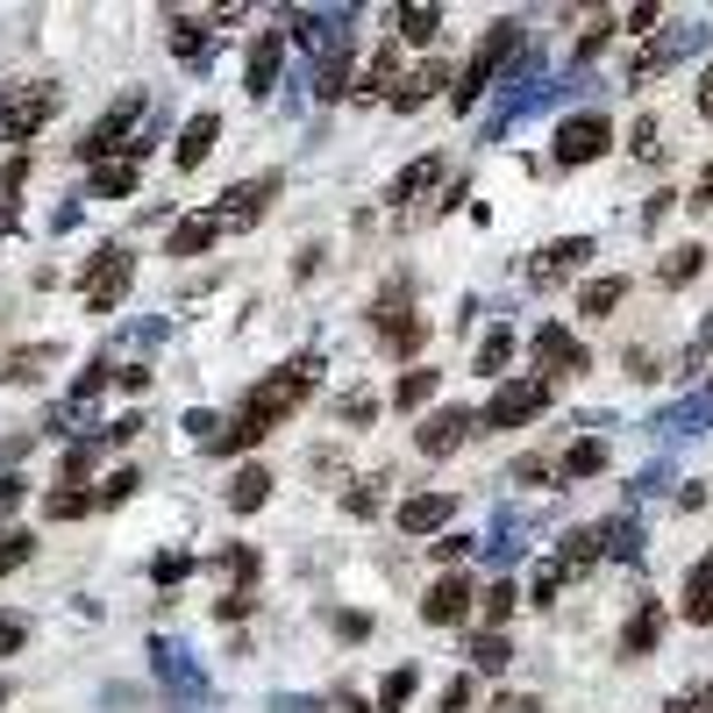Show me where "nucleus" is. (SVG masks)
<instances>
[{
    "label": "nucleus",
    "instance_id": "a878e982",
    "mask_svg": "<svg viewBox=\"0 0 713 713\" xmlns=\"http://www.w3.org/2000/svg\"><path fill=\"white\" fill-rule=\"evenodd\" d=\"M593 564H599V528H571L564 550H557V571L571 579V571H593Z\"/></svg>",
    "mask_w": 713,
    "mask_h": 713
},
{
    "label": "nucleus",
    "instance_id": "473e14b6",
    "mask_svg": "<svg viewBox=\"0 0 713 713\" xmlns=\"http://www.w3.org/2000/svg\"><path fill=\"white\" fill-rule=\"evenodd\" d=\"M414 685H421V671H414V663L386 671V685H378V713H400L407 700H414Z\"/></svg>",
    "mask_w": 713,
    "mask_h": 713
},
{
    "label": "nucleus",
    "instance_id": "8fccbe9b",
    "mask_svg": "<svg viewBox=\"0 0 713 713\" xmlns=\"http://www.w3.org/2000/svg\"><path fill=\"white\" fill-rule=\"evenodd\" d=\"M472 700H478L472 678H450V685H443V713H472Z\"/></svg>",
    "mask_w": 713,
    "mask_h": 713
},
{
    "label": "nucleus",
    "instance_id": "864d4df0",
    "mask_svg": "<svg viewBox=\"0 0 713 713\" xmlns=\"http://www.w3.org/2000/svg\"><path fill=\"white\" fill-rule=\"evenodd\" d=\"M435 557H443V564H464V557H472V536H443V542H435Z\"/></svg>",
    "mask_w": 713,
    "mask_h": 713
},
{
    "label": "nucleus",
    "instance_id": "e433bc0d",
    "mask_svg": "<svg viewBox=\"0 0 713 713\" xmlns=\"http://www.w3.org/2000/svg\"><path fill=\"white\" fill-rule=\"evenodd\" d=\"M86 507H94V493H79V485H51V499H43V514H51V521H79Z\"/></svg>",
    "mask_w": 713,
    "mask_h": 713
},
{
    "label": "nucleus",
    "instance_id": "680f3d73",
    "mask_svg": "<svg viewBox=\"0 0 713 713\" xmlns=\"http://www.w3.org/2000/svg\"><path fill=\"white\" fill-rule=\"evenodd\" d=\"M700 115L713 121V65H706V79H700Z\"/></svg>",
    "mask_w": 713,
    "mask_h": 713
},
{
    "label": "nucleus",
    "instance_id": "f704fd0d",
    "mask_svg": "<svg viewBox=\"0 0 713 713\" xmlns=\"http://www.w3.org/2000/svg\"><path fill=\"white\" fill-rule=\"evenodd\" d=\"M620 300H628V279H593V285L579 293V314H614Z\"/></svg>",
    "mask_w": 713,
    "mask_h": 713
},
{
    "label": "nucleus",
    "instance_id": "20e7f679",
    "mask_svg": "<svg viewBox=\"0 0 713 713\" xmlns=\"http://www.w3.org/2000/svg\"><path fill=\"white\" fill-rule=\"evenodd\" d=\"M542 407H550V378H507V386L485 400L478 429H521V421H536Z\"/></svg>",
    "mask_w": 713,
    "mask_h": 713
},
{
    "label": "nucleus",
    "instance_id": "e2e57ef3",
    "mask_svg": "<svg viewBox=\"0 0 713 713\" xmlns=\"http://www.w3.org/2000/svg\"><path fill=\"white\" fill-rule=\"evenodd\" d=\"M499 713H542L536 700H528V692H521V700H499Z\"/></svg>",
    "mask_w": 713,
    "mask_h": 713
},
{
    "label": "nucleus",
    "instance_id": "cd10ccee",
    "mask_svg": "<svg viewBox=\"0 0 713 713\" xmlns=\"http://www.w3.org/2000/svg\"><path fill=\"white\" fill-rule=\"evenodd\" d=\"M435 179H443V158H414L400 179H392V201H400V207H407V201H421V193H429Z\"/></svg>",
    "mask_w": 713,
    "mask_h": 713
},
{
    "label": "nucleus",
    "instance_id": "0eeeda50",
    "mask_svg": "<svg viewBox=\"0 0 713 713\" xmlns=\"http://www.w3.org/2000/svg\"><path fill=\"white\" fill-rule=\"evenodd\" d=\"M528 350H536V378H579V371H593V357H585V343L571 336L564 322H542Z\"/></svg>",
    "mask_w": 713,
    "mask_h": 713
},
{
    "label": "nucleus",
    "instance_id": "f8f14e48",
    "mask_svg": "<svg viewBox=\"0 0 713 713\" xmlns=\"http://www.w3.org/2000/svg\"><path fill=\"white\" fill-rule=\"evenodd\" d=\"M606 143H614L606 115H571V121H557V164H593Z\"/></svg>",
    "mask_w": 713,
    "mask_h": 713
},
{
    "label": "nucleus",
    "instance_id": "a19ab883",
    "mask_svg": "<svg viewBox=\"0 0 713 713\" xmlns=\"http://www.w3.org/2000/svg\"><path fill=\"white\" fill-rule=\"evenodd\" d=\"M478 606H485V635H499V620H507L514 606H521V593H514V585H493V593H485Z\"/></svg>",
    "mask_w": 713,
    "mask_h": 713
},
{
    "label": "nucleus",
    "instance_id": "f03ea898",
    "mask_svg": "<svg viewBox=\"0 0 713 713\" xmlns=\"http://www.w3.org/2000/svg\"><path fill=\"white\" fill-rule=\"evenodd\" d=\"M514 51H521V22L507 14V22H493V29L478 36V51H472V65L457 72V94H450V100H457V108H478V94L499 79V65H507Z\"/></svg>",
    "mask_w": 713,
    "mask_h": 713
},
{
    "label": "nucleus",
    "instance_id": "412c9836",
    "mask_svg": "<svg viewBox=\"0 0 713 713\" xmlns=\"http://www.w3.org/2000/svg\"><path fill=\"white\" fill-rule=\"evenodd\" d=\"M215 136H222V121H215V115H193L186 129H179V143H172L179 172H193V164H207V150H215Z\"/></svg>",
    "mask_w": 713,
    "mask_h": 713
},
{
    "label": "nucleus",
    "instance_id": "5fc2aeb1",
    "mask_svg": "<svg viewBox=\"0 0 713 713\" xmlns=\"http://www.w3.org/2000/svg\"><path fill=\"white\" fill-rule=\"evenodd\" d=\"M115 386H121V392H143V386H150V371H143V364H121Z\"/></svg>",
    "mask_w": 713,
    "mask_h": 713
},
{
    "label": "nucleus",
    "instance_id": "423d86ee",
    "mask_svg": "<svg viewBox=\"0 0 713 713\" xmlns=\"http://www.w3.org/2000/svg\"><path fill=\"white\" fill-rule=\"evenodd\" d=\"M129 279H136V257H129V250H115V242H108V250H94V264H86V285H79L86 307H94V314H115L121 293H129Z\"/></svg>",
    "mask_w": 713,
    "mask_h": 713
},
{
    "label": "nucleus",
    "instance_id": "3c124183",
    "mask_svg": "<svg viewBox=\"0 0 713 713\" xmlns=\"http://www.w3.org/2000/svg\"><path fill=\"white\" fill-rule=\"evenodd\" d=\"M657 115H642V121H635V158H657Z\"/></svg>",
    "mask_w": 713,
    "mask_h": 713
},
{
    "label": "nucleus",
    "instance_id": "49530a36",
    "mask_svg": "<svg viewBox=\"0 0 713 713\" xmlns=\"http://www.w3.org/2000/svg\"><path fill=\"white\" fill-rule=\"evenodd\" d=\"M22 564H29V536L8 528V536H0V571H22Z\"/></svg>",
    "mask_w": 713,
    "mask_h": 713
},
{
    "label": "nucleus",
    "instance_id": "c85d7f7f",
    "mask_svg": "<svg viewBox=\"0 0 713 713\" xmlns=\"http://www.w3.org/2000/svg\"><path fill=\"white\" fill-rule=\"evenodd\" d=\"M172 57H186V65H201V57H207V22H201V14H179V22H172Z\"/></svg>",
    "mask_w": 713,
    "mask_h": 713
},
{
    "label": "nucleus",
    "instance_id": "c03bdc74",
    "mask_svg": "<svg viewBox=\"0 0 713 713\" xmlns=\"http://www.w3.org/2000/svg\"><path fill=\"white\" fill-rule=\"evenodd\" d=\"M222 571H229L236 585H250V579H257V550H242V542H229V550H222Z\"/></svg>",
    "mask_w": 713,
    "mask_h": 713
},
{
    "label": "nucleus",
    "instance_id": "5701e85b",
    "mask_svg": "<svg viewBox=\"0 0 713 713\" xmlns=\"http://www.w3.org/2000/svg\"><path fill=\"white\" fill-rule=\"evenodd\" d=\"M400 65H407V43H386V51L364 65V86H357V94H371V100L386 94L392 100V94H400Z\"/></svg>",
    "mask_w": 713,
    "mask_h": 713
},
{
    "label": "nucleus",
    "instance_id": "f3484780",
    "mask_svg": "<svg viewBox=\"0 0 713 713\" xmlns=\"http://www.w3.org/2000/svg\"><path fill=\"white\" fill-rule=\"evenodd\" d=\"M450 514H457V493H414L400 507V528H407V536H443Z\"/></svg>",
    "mask_w": 713,
    "mask_h": 713
},
{
    "label": "nucleus",
    "instance_id": "39448f33",
    "mask_svg": "<svg viewBox=\"0 0 713 713\" xmlns=\"http://www.w3.org/2000/svg\"><path fill=\"white\" fill-rule=\"evenodd\" d=\"M350 22H357V8H300L293 36L328 65V57H350Z\"/></svg>",
    "mask_w": 713,
    "mask_h": 713
},
{
    "label": "nucleus",
    "instance_id": "13d9d810",
    "mask_svg": "<svg viewBox=\"0 0 713 713\" xmlns=\"http://www.w3.org/2000/svg\"><path fill=\"white\" fill-rule=\"evenodd\" d=\"M14 507H22V478L8 472V478H0V514H14Z\"/></svg>",
    "mask_w": 713,
    "mask_h": 713
},
{
    "label": "nucleus",
    "instance_id": "b1692460",
    "mask_svg": "<svg viewBox=\"0 0 713 713\" xmlns=\"http://www.w3.org/2000/svg\"><path fill=\"white\" fill-rule=\"evenodd\" d=\"M685 620H713V550L685 571Z\"/></svg>",
    "mask_w": 713,
    "mask_h": 713
},
{
    "label": "nucleus",
    "instance_id": "4be33fe9",
    "mask_svg": "<svg viewBox=\"0 0 713 713\" xmlns=\"http://www.w3.org/2000/svg\"><path fill=\"white\" fill-rule=\"evenodd\" d=\"M57 364V343H29V350H0V386H29V378H43Z\"/></svg>",
    "mask_w": 713,
    "mask_h": 713
},
{
    "label": "nucleus",
    "instance_id": "ddd939ff",
    "mask_svg": "<svg viewBox=\"0 0 713 713\" xmlns=\"http://www.w3.org/2000/svg\"><path fill=\"white\" fill-rule=\"evenodd\" d=\"M472 429H478L472 407H435V414L414 429V443H421V457H450V450H464V435H472Z\"/></svg>",
    "mask_w": 713,
    "mask_h": 713
},
{
    "label": "nucleus",
    "instance_id": "6e6552de",
    "mask_svg": "<svg viewBox=\"0 0 713 713\" xmlns=\"http://www.w3.org/2000/svg\"><path fill=\"white\" fill-rule=\"evenodd\" d=\"M136 115H143V94H121V100H115V108H108V115H100V121H94V129H86V143H79V158H86V164H108V158H115V150H121V143H136Z\"/></svg>",
    "mask_w": 713,
    "mask_h": 713
},
{
    "label": "nucleus",
    "instance_id": "58836bf2",
    "mask_svg": "<svg viewBox=\"0 0 713 713\" xmlns=\"http://www.w3.org/2000/svg\"><path fill=\"white\" fill-rule=\"evenodd\" d=\"M507 357H514V328H493V336L478 343V371L499 378V371H507Z\"/></svg>",
    "mask_w": 713,
    "mask_h": 713
},
{
    "label": "nucleus",
    "instance_id": "37998d69",
    "mask_svg": "<svg viewBox=\"0 0 713 713\" xmlns=\"http://www.w3.org/2000/svg\"><path fill=\"white\" fill-rule=\"evenodd\" d=\"M557 593H564V571H557V564H536V579H528V599H536V606H550Z\"/></svg>",
    "mask_w": 713,
    "mask_h": 713
},
{
    "label": "nucleus",
    "instance_id": "7c9ffc66",
    "mask_svg": "<svg viewBox=\"0 0 713 713\" xmlns=\"http://www.w3.org/2000/svg\"><path fill=\"white\" fill-rule=\"evenodd\" d=\"M599 557H642V528L620 514V521H606L599 528Z\"/></svg>",
    "mask_w": 713,
    "mask_h": 713
},
{
    "label": "nucleus",
    "instance_id": "4468645a",
    "mask_svg": "<svg viewBox=\"0 0 713 713\" xmlns=\"http://www.w3.org/2000/svg\"><path fill=\"white\" fill-rule=\"evenodd\" d=\"M285 43H293V36H285V29H264V36L250 43V65H242V86H250L257 100H264L271 86H279V65H285Z\"/></svg>",
    "mask_w": 713,
    "mask_h": 713
},
{
    "label": "nucleus",
    "instance_id": "2eb2a0df",
    "mask_svg": "<svg viewBox=\"0 0 713 713\" xmlns=\"http://www.w3.org/2000/svg\"><path fill=\"white\" fill-rule=\"evenodd\" d=\"M371 322H378V336H386L400 357H407V350H421V322H414V307H407V293H400V285H392V293L371 307Z\"/></svg>",
    "mask_w": 713,
    "mask_h": 713
},
{
    "label": "nucleus",
    "instance_id": "1a4fd4ad",
    "mask_svg": "<svg viewBox=\"0 0 713 713\" xmlns=\"http://www.w3.org/2000/svg\"><path fill=\"white\" fill-rule=\"evenodd\" d=\"M150 663H158L164 692H179L186 706H207V678H201V663H193V649H179V642H150Z\"/></svg>",
    "mask_w": 713,
    "mask_h": 713
},
{
    "label": "nucleus",
    "instance_id": "f257e3e1",
    "mask_svg": "<svg viewBox=\"0 0 713 713\" xmlns=\"http://www.w3.org/2000/svg\"><path fill=\"white\" fill-rule=\"evenodd\" d=\"M314 371H322L314 357H293L285 371H271L264 386H250V400L236 407V421H229V429H215V443H207V450H215V457H236V450L264 443V435L279 429V421H285V414H293V407L314 392Z\"/></svg>",
    "mask_w": 713,
    "mask_h": 713
},
{
    "label": "nucleus",
    "instance_id": "2f4dec72",
    "mask_svg": "<svg viewBox=\"0 0 713 713\" xmlns=\"http://www.w3.org/2000/svg\"><path fill=\"white\" fill-rule=\"evenodd\" d=\"M435 378H443V371H429V364H414V371H400V386H392V400H400V407H429V400H435Z\"/></svg>",
    "mask_w": 713,
    "mask_h": 713
},
{
    "label": "nucleus",
    "instance_id": "9b49d317",
    "mask_svg": "<svg viewBox=\"0 0 713 713\" xmlns=\"http://www.w3.org/2000/svg\"><path fill=\"white\" fill-rule=\"evenodd\" d=\"M585 257H593V236H557V242H542L536 264H528V285H542V293H550V285H564L571 271L585 264Z\"/></svg>",
    "mask_w": 713,
    "mask_h": 713
},
{
    "label": "nucleus",
    "instance_id": "603ef678",
    "mask_svg": "<svg viewBox=\"0 0 713 713\" xmlns=\"http://www.w3.org/2000/svg\"><path fill=\"white\" fill-rule=\"evenodd\" d=\"M692 215H713V164H706V172H700V186H692Z\"/></svg>",
    "mask_w": 713,
    "mask_h": 713
},
{
    "label": "nucleus",
    "instance_id": "7ed1b4c3",
    "mask_svg": "<svg viewBox=\"0 0 713 713\" xmlns=\"http://www.w3.org/2000/svg\"><path fill=\"white\" fill-rule=\"evenodd\" d=\"M57 108H65V86H22V94L0 100V143H29Z\"/></svg>",
    "mask_w": 713,
    "mask_h": 713
},
{
    "label": "nucleus",
    "instance_id": "bb28decb",
    "mask_svg": "<svg viewBox=\"0 0 713 713\" xmlns=\"http://www.w3.org/2000/svg\"><path fill=\"white\" fill-rule=\"evenodd\" d=\"M129 193H136V164L129 158L94 164V201H129Z\"/></svg>",
    "mask_w": 713,
    "mask_h": 713
},
{
    "label": "nucleus",
    "instance_id": "052dcab7",
    "mask_svg": "<svg viewBox=\"0 0 713 713\" xmlns=\"http://www.w3.org/2000/svg\"><path fill=\"white\" fill-rule=\"evenodd\" d=\"M22 635H29L22 620H0V657H8V649H22Z\"/></svg>",
    "mask_w": 713,
    "mask_h": 713
},
{
    "label": "nucleus",
    "instance_id": "72a5a7b5",
    "mask_svg": "<svg viewBox=\"0 0 713 713\" xmlns=\"http://www.w3.org/2000/svg\"><path fill=\"white\" fill-rule=\"evenodd\" d=\"M557 472H564V478H593V472H606V443H593V435H585V443H571Z\"/></svg>",
    "mask_w": 713,
    "mask_h": 713
},
{
    "label": "nucleus",
    "instance_id": "c9c22d12",
    "mask_svg": "<svg viewBox=\"0 0 713 713\" xmlns=\"http://www.w3.org/2000/svg\"><path fill=\"white\" fill-rule=\"evenodd\" d=\"M443 79H450V72H443V65H421V72H414V79H407V86H400V94H392V108H407V115H414V108H421V100H429V94H435V86H443Z\"/></svg>",
    "mask_w": 713,
    "mask_h": 713
},
{
    "label": "nucleus",
    "instance_id": "4c0bfd02",
    "mask_svg": "<svg viewBox=\"0 0 713 713\" xmlns=\"http://www.w3.org/2000/svg\"><path fill=\"white\" fill-rule=\"evenodd\" d=\"M443 29V8H400V43H429Z\"/></svg>",
    "mask_w": 713,
    "mask_h": 713
},
{
    "label": "nucleus",
    "instance_id": "6e6d98bb",
    "mask_svg": "<svg viewBox=\"0 0 713 713\" xmlns=\"http://www.w3.org/2000/svg\"><path fill=\"white\" fill-rule=\"evenodd\" d=\"M514 478H521V485H542V478H550V464H542V457H521V464H514Z\"/></svg>",
    "mask_w": 713,
    "mask_h": 713
},
{
    "label": "nucleus",
    "instance_id": "c756f323",
    "mask_svg": "<svg viewBox=\"0 0 713 713\" xmlns=\"http://www.w3.org/2000/svg\"><path fill=\"white\" fill-rule=\"evenodd\" d=\"M700 264H706V250H700V242H678V250L663 257V271H657V279H663V285H692V279H700Z\"/></svg>",
    "mask_w": 713,
    "mask_h": 713
},
{
    "label": "nucleus",
    "instance_id": "a211bd4d",
    "mask_svg": "<svg viewBox=\"0 0 713 713\" xmlns=\"http://www.w3.org/2000/svg\"><path fill=\"white\" fill-rule=\"evenodd\" d=\"M215 242H222V222H215V207H201V215L172 222L164 250H172V257H201V250H215Z\"/></svg>",
    "mask_w": 713,
    "mask_h": 713
},
{
    "label": "nucleus",
    "instance_id": "de8ad7c7",
    "mask_svg": "<svg viewBox=\"0 0 713 713\" xmlns=\"http://www.w3.org/2000/svg\"><path fill=\"white\" fill-rule=\"evenodd\" d=\"M706 706H713V678H700V685H685L671 700V713H706Z\"/></svg>",
    "mask_w": 713,
    "mask_h": 713
},
{
    "label": "nucleus",
    "instance_id": "9d476101",
    "mask_svg": "<svg viewBox=\"0 0 713 713\" xmlns=\"http://www.w3.org/2000/svg\"><path fill=\"white\" fill-rule=\"evenodd\" d=\"M271 193H279V172H264V179H242V186H229V193H222V201H215V222H222V236H229V229H250V222L271 207Z\"/></svg>",
    "mask_w": 713,
    "mask_h": 713
},
{
    "label": "nucleus",
    "instance_id": "a18cd8bd",
    "mask_svg": "<svg viewBox=\"0 0 713 713\" xmlns=\"http://www.w3.org/2000/svg\"><path fill=\"white\" fill-rule=\"evenodd\" d=\"M186 571H193V557H186V550H164L158 564H150V579H158V585H179Z\"/></svg>",
    "mask_w": 713,
    "mask_h": 713
},
{
    "label": "nucleus",
    "instance_id": "ea45409f",
    "mask_svg": "<svg viewBox=\"0 0 713 713\" xmlns=\"http://www.w3.org/2000/svg\"><path fill=\"white\" fill-rule=\"evenodd\" d=\"M507 657H514L507 635H472V663L478 671H507Z\"/></svg>",
    "mask_w": 713,
    "mask_h": 713
},
{
    "label": "nucleus",
    "instance_id": "6ab92c4d",
    "mask_svg": "<svg viewBox=\"0 0 713 713\" xmlns=\"http://www.w3.org/2000/svg\"><path fill=\"white\" fill-rule=\"evenodd\" d=\"M657 642H663V606L642 599V606L628 614V628H620V657H649Z\"/></svg>",
    "mask_w": 713,
    "mask_h": 713
},
{
    "label": "nucleus",
    "instance_id": "393cba45",
    "mask_svg": "<svg viewBox=\"0 0 713 713\" xmlns=\"http://www.w3.org/2000/svg\"><path fill=\"white\" fill-rule=\"evenodd\" d=\"M264 499H271V472H264V464H242L236 485H229V507H236V514H257Z\"/></svg>",
    "mask_w": 713,
    "mask_h": 713
},
{
    "label": "nucleus",
    "instance_id": "bf43d9fd",
    "mask_svg": "<svg viewBox=\"0 0 713 713\" xmlns=\"http://www.w3.org/2000/svg\"><path fill=\"white\" fill-rule=\"evenodd\" d=\"M336 635H350V642H357V635H371V620H364V614H336Z\"/></svg>",
    "mask_w": 713,
    "mask_h": 713
},
{
    "label": "nucleus",
    "instance_id": "aec40b11",
    "mask_svg": "<svg viewBox=\"0 0 713 713\" xmlns=\"http://www.w3.org/2000/svg\"><path fill=\"white\" fill-rule=\"evenodd\" d=\"M692 43H706V29H700V22H685V29H671V36H663V43H649V51H642V57H635V79H649V72H663V65H671V57H685V51H692Z\"/></svg>",
    "mask_w": 713,
    "mask_h": 713
},
{
    "label": "nucleus",
    "instance_id": "4d7b16f0",
    "mask_svg": "<svg viewBox=\"0 0 713 713\" xmlns=\"http://www.w3.org/2000/svg\"><path fill=\"white\" fill-rule=\"evenodd\" d=\"M215 614H222V620H242V614H250V593H229V599H215Z\"/></svg>",
    "mask_w": 713,
    "mask_h": 713
},
{
    "label": "nucleus",
    "instance_id": "dca6fc26",
    "mask_svg": "<svg viewBox=\"0 0 713 713\" xmlns=\"http://www.w3.org/2000/svg\"><path fill=\"white\" fill-rule=\"evenodd\" d=\"M472 599H478V593H472V579H464V571H450V579H435V585H429L421 614H429L435 628H457V620L472 614Z\"/></svg>",
    "mask_w": 713,
    "mask_h": 713
},
{
    "label": "nucleus",
    "instance_id": "09e8293b",
    "mask_svg": "<svg viewBox=\"0 0 713 713\" xmlns=\"http://www.w3.org/2000/svg\"><path fill=\"white\" fill-rule=\"evenodd\" d=\"M378 507H386V493H378V478H364L357 493H350V514H357V521H371Z\"/></svg>",
    "mask_w": 713,
    "mask_h": 713
},
{
    "label": "nucleus",
    "instance_id": "79ce46f5",
    "mask_svg": "<svg viewBox=\"0 0 713 713\" xmlns=\"http://www.w3.org/2000/svg\"><path fill=\"white\" fill-rule=\"evenodd\" d=\"M136 485H143V478H136V472H129V464H121V472H108V478H100V493H94V507H121V499H129V493H136Z\"/></svg>",
    "mask_w": 713,
    "mask_h": 713
}]
</instances>
